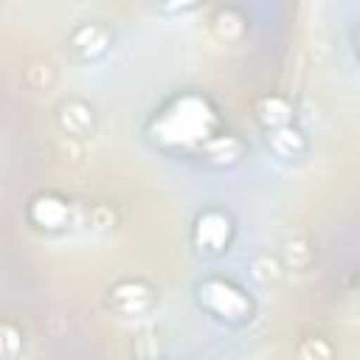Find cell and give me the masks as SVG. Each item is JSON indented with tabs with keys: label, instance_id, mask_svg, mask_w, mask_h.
<instances>
[{
	"label": "cell",
	"instance_id": "cell-18",
	"mask_svg": "<svg viewBox=\"0 0 360 360\" xmlns=\"http://www.w3.org/2000/svg\"><path fill=\"white\" fill-rule=\"evenodd\" d=\"M295 354L304 357V360H326V357H332V346L323 338H304L298 343Z\"/></svg>",
	"mask_w": 360,
	"mask_h": 360
},
{
	"label": "cell",
	"instance_id": "cell-7",
	"mask_svg": "<svg viewBox=\"0 0 360 360\" xmlns=\"http://www.w3.org/2000/svg\"><path fill=\"white\" fill-rule=\"evenodd\" d=\"M98 115L96 107L79 96H68L56 104V129L62 135H73V138H90L96 132Z\"/></svg>",
	"mask_w": 360,
	"mask_h": 360
},
{
	"label": "cell",
	"instance_id": "cell-10",
	"mask_svg": "<svg viewBox=\"0 0 360 360\" xmlns=\"http://www.w3.org/2000/svg\"><path fill=\"white\" fill-rule=\"evenodd\" d=\"M253 115L264 129H273V127H281V124L292 121V104L281 93H267L253 104Z\"/></svg>",
	"mask_w": 360,
	"mask_h": 360
},
{
	"label": "cell",
	"instance_id": "cell-17",
	"mask_svg": "<svg viewBox=\"0 0 360 360\" xmlns=\"http://www.w3.org/2000/svg\"><path fill=\"white\" fill-rule=\"evenodd\" d=\"M56 155L62 158V160H68V163H82V158H84V146H82V138H73V135H62L59 132V138H56Z\"/></svg>",
	"mask_w": 360,
	"mask_h": 360
},
{
	"label": "cell",
	"instance_id": "cell-2",
	"mask_svg": "<svg viewBox=\"0 0 360 360\" xmlns=\"http://www.w3.org/2000/svg\"><path fill=\"white\" fill-rule=\"evenodd\" d=\"M197 304L217 321L225 323H245L253 318V298L231 278L208 276L194 287Z\"/></svg>",
	"mask_w": 360,
	"mask_h": 360
},
{
	"label": "cell",
	"instance_id": "cell-20",
	"mask_svg": "<svg viewBox=\"0 0 360 360\" xmlns=\"http://www.w3.org/2000/svg\"><path fill=\"white\" fill-rule=\"evenodd\" d=\"M354 51H357V59H360V31H357V37H354Z\"/></svg>",
	"mask_w": 360,
	"mask_h": 360
},
{
	"label": "cell",
	"instance_id": "cell-3",
	"mask_svg": "<svg viewBox=\"0 0 360 360\" xmlns=\"http://www.w3.org/2000/svg\"><path fill=\"white\" fill-rule=\"evenodd\" d=\"M236 233L233 217L225 208H202L191 222V245L205 256H219L231 248Z\"/></svg>",
	"mask_w": 360,
	"mask_h": 360
},
{
	"label": "cell",
	"instance_id": "cell-19",
	"mask_svg": "<svg viewBox=\"0 0 360 360\" xmlns=\"http://www.w3.org/2000/svg\"><path fill=\"white\" fill-rule=\"evenodd\" d=\"M160 11H169V14H180V11H188L194 6H200V0H152Z\"/></svg>",
	"mask_w": 360,
	"mask_h": 360
},
{
	"label": "cell",
	"instance_id": "cell-1",
	"mask_svg": "<svg viewBox=\"0 0 360 360\" xmlns=\"http://www.w3.org/2000/svg\"><path fill=\"white\" fill-rule=\"evenodd\" d=\"M149 135L163 146H202L222 132L219 112L208 96L177 93L149 118Z\"/></svg>",
	"mask_w": 360,
	"mask_h": 360
},
{
	"label": "cell",
	"instance_id": "cell-16",
	"mask_svg": "<svg viewBox=\"0 0 360 360\" xmlns=\"http://www.w3.org/2000/svg\"><path fill=\"white\" fill-rule=\"evenodd\" d=\"M84 225H87V231H110L115 225V214H112L110 205L96 202V205H90V211L84 217Z\"/></svg>",
	"mask_w": 360,
	"mask_h": 360
},
{
	"label": "cell",
	"instance_id": "cell-9",
	"mask_svg": "<svg viewBox=\"0 0 360 360\" xmlns=\"http://www.w3.org/2000/svg\"><path fill=\"white\" fill-rule=\"evenodd\" d=\"M200 155H202V160L205 163H211V166H233V163H239V158L245 155V143L236 138V135H231V132H217L214 138H208L202 146H200Z\"/></svg>",
	"mask_w": 360,
	"mask_h": 360
},
{
	"label": "cell",
	"instance_id": "cell-6",
	"mask_svg": "<svg viewBox=\"0 0 360 360\" xmlns=\"http://www.w3.org/2000/svg\"><path fill=\"white\" fill-rule=\"evenodd\" d=\"M158 304V290L143 278H121L110 287V307L124 318L149 315Z\"/></svg>",
	"mask_w": 360,
	"mask_h": 360
},
{
	"label": "cell",
	"instance_id": "cell-4",
	"mask_svg": "<svg viewBox=\"0 0 360 360\" xmlns=\"http://www.w3.org/2000/svg\"><path fill=\"white\" fill-rule=\"evenodd\" d=\"M25 217L28 222L37 228V231H45V233H59L65 228L73 225L76 219V208L68 197L56 194V191H39L31 197L28 208H25Z\"/></svg>",
	"mask_w": 360,
	"mask_h": 360
},
{
	"label": "cell",
	"instance_id": "cell-12",
	"mask_svg": "<svg viewBox=\"0 0 360 360\" xmlns=\"http://www.w3.org/2000/svg\"><path fill=\"white\" fill-rule=\"evenodd\" d=\"M214 25V34L222 39V42H239L242 34H245V17L236 11V8H219L211 20Z\"/></svg>",
	"mask_w": 360,
	"mask_h": 360
},
{
	"label": "cell",
	"instance_id": "cell-13",
	"mask_svg": "<svg viewBox=\"0 0 360 360\" xmlns=\"http://www.w3.org/2000/svg\"><path fill=\"white\" fill-rule=\"evenodd\" d=\"M250 273H253V278H259L262 284H273V281L281 278L284 262L276 259V256H270V253H259V256L250 259Z\"/></svg>",
	"mask_w": 360,
	"mask_h": 360
},
{
	"label": "cell",
	"instance_id": "cell-8",
	"mask_svg": "<svg viewBox=\"0 0 360 360\" xmlns=\"http://www.w3.org/2000/svg\"><path fill=\"white\" fill-rule=\"evenodd\" d=\"M267 132V146L273 155L284 158V160H298L307 155L309 143H307V135L290 121V124H281V127H273V129H264Z\"/></svg>",
	"mask_w": 360,
	"mask_h": 360
},
{
	"label": "cell",
	"instance_id": "cell-14",
	"mask_svg": "<svg viewBox=\"0 0 360 360\" xmlns=\"http://www.w3.org/2000/svg\"><path fill=\"white\" fill-rule=\"evenodd\" d=\"M20 352H22V329L6 318L0 323V354L6 360H14V357H20Z\"/></svg>",
	"mask_w": 360,
	"mask_h": 360
},
{
	"label": "cell",
	"instance_id": "cell-15",
	"mask_svg": "<svg viewBox=\"0 0 360 360\" xmlns=\"http://www.w3.org/2000/svg\"><path fill=\"white\" fill-rule=\"evenodd\" d=\"M22 79H25L28 87H34V90H45L48 84H53V70H51L48 62L34 59V62H28V65L22 68Z\"/></svg>",
	"mask_w": 360,
	"mask_h": 360
},
{
	"label": "cell",
	"instance_id": "cell-5",
	"mask_svg": "<svg viewBox=\"0 0 360 360\" xmlns=\"http://www.w3.org/2000/svg\"><path fill=\"white\" fill-rule=\"evenodd\" d=\"M112 39L115 37H112L110 25H104L98 20H87V22H79L70 28L65 48L76 62H96L112 48Z\"/></svg>",
	"mask_w": 360,
	"mask_h": 360
},
{
	"label": "cell",
	"instance_id": "cell-11",
	"mask_svg": "<svg viewBox=\"0 0 360 360\" xmlns=\"http://www.w3.org/2000/svg\"><path fill=\"white\" fill-rule=\"evenodd\" d=\"M315 259V250H312V242L304 231H290L281 242V262L284 267L290 270H307Z\"/></svg>",
	"mask_w": 360,
	"mask_h": 360
}]
</instances>
